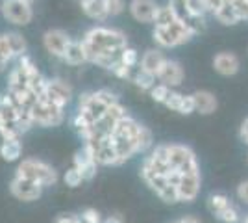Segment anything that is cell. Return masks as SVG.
<instances>
[{
	"instance_id": "41",
	"label": "cell",
	"mask_w": 248,
	"mask_h": 223,
	"mask_svg": "<svg viewBox=\"0 0 248 223\" xmlns=\"http://www.w3.org/2000/svg\"><path fill=\"white\" fill-rule=\"evenodd\" d=\"M176 223H200V222H198L195 216H184L182 220H178Z\"/></svg>"
},
{
	"instance_id": "24",
	"label": "cell",
	"mask_w": 248,
	"mask_h": 223,
	"mask_svg": "<svg viewBox=\"0 0 248 223\" xmlns=\"http://www.w3.org/2000/svg\"><path fill=\"white\" fill-rule=\"evenodd\" d=\"M176 21H178V17H176V13L172 11V8H170L169 4H167V6H159L157 15H155V19H154L155 26H159V28H167V26L174 24Z\"/></svg>"
},
{
	"instance_id": "33",
	"label": "cell",
	"mask_w": 248,
	"mask_h": 223,
	"mask_svg": "<svg viewBox=\"0 0 248 223\" xmlns=\"http://www.w3.org/2000/svg\"><path fill=\"white\" fill-rule=\"evenodd\" d=\"M184 97L182 93H178V91H172L170 93V97L167 99L165 106L169 108V110H172V112H178L180 114V108H182V103H184Z\"/></svg>"
},
{
	"instance_id": "15",
	"label": "cell",
	"mask_w": 248,
	"mask_h": 223,
	"mask_svg": "<svg viewBox=\"0 0 248 223\" xmlns=\"http://www.w3.org/2000/svg\"><path fill=\"white\" fill-rule=\"evenodd\" d=\"M213 69L218 74H222V76H233V74L239 73L241 62H239L237 54L224 51V52L215 54V58H213Z\"/></svg>"
},
{
	"instance_id": "28",
	"label": "cell",
	"mask_w": 248,
	"mask_h": 223,
	"mask_svg": "<svg viewBox=\"0 0 248 223\" xmlns=\"http://www.w3.org/2000/svg\"><path fill=\"white\" fill-rule=\"evenodd\" d=\"M170 93H172V89L165 84H155L154 87L150 89V97H152V101L159 103V104H165L167 99L170 97Z\"/></svg>"
},
{
	"instance_id": "34",
	"label": "cell",
	"mask_w": 248,
	"mask_h": 223,
	"mask_svg": "<svg viewBox=\"0 0 248 223\" xmlns=\"http://www.w3.org/2000/svg\"><path fill=\"white\" fill-rule=\"evenodd\" d=\"M109 15H121L124 11V0H104Z\"/></svg>"
},
{
	"instance_id": "12",
	"label": "cell",
	"mask_w": 248,
	"mask_h": 223,
	"mask_svg": "<svg viewBox=\"0 0 248 223\" xmlns=\"http://www.w3.org/2000/svg\"><path fill=\"white\" fill-rule=\"evenodd\" d=\"M71 41H73V39L63 32V30H48V32H45V35H43V45H45V49H46L52 56H56V58H63V56H65V51H67V47L71 45Z\"/></svg>"
},
{
	"instance_id": "4",
	"label": "cell",
	"mask_w": 248,
	"mask_h": 223,
	"mask_svg": "<svg viewBox=\"0 0 248 223\" xmlns=\"http://www.w3.org/2000/svg\"><path fill=\"white\" fill-rule=\"evenodd\" d=\"M191 37H195V34L187 28L186 24H182L180 21H176L174 24L167 26V28H154V39L159 47L165 49H172V47H180L191 41Z\"/></svg>"
},
{
	"instance_id": "22",
	"label": "cell",
	"mask_w": 248,
	"mask_h": 223,
	"mask_svg": "<svg viewBox=\"0 0 248 223\" xmlns=\"http://www.w3.org/2000/svg\"><path fill=\"white\" fill-rule=\"evenodd\" d=\"M63 60H65L69 65L85 64V62H87V54H85V51H83L82 41H71V45H69L67 51H65Z\"/></svg>"
},
{
	"instance_id": "8",
	"label": "cell",
	"mask_w": 248,
	"mask_h": 223,
	"mask_svg": "<svg viewBox=\"0 0 248 223\" xmlns=\"http://www.w3.org/2000/svg\"><path fill=\"white\" fill-rule=\"evenodd\" d=\"M169 6H170L172 11L176 13L178 21L182 22V24H186L187 28L195 34V35H197V34H202L206 30V17H197V15H193L191 11L187 10L186 0H169Z\"/></svg>"
},
{
	"instance_id": "11",
	"label": "cell",
	"mask_w": 248,
	"mask_h": 223,
	"mask_svg": "<svg viewBox=\"0 0 248 223\" xmlns=\"http://www.w3.org/2000/svg\"><path fill=\"white\" fill-rule=\"evenodd\" d=\"M73 166L82 173L83 181H91L94 175H96V170H98V164L94 160L93 151L87 147V145H83L82 149H78L74 153Z\"/></svg>"
},
{
	"instance_id": "3",
	"label": "cell",
	"mask_w": 248,
	"mask_h": 223,
	"mask_svg": "<svg viewBox=\"0 0 248 223\" xmlns=\"http://www.w3.org/2000/svg\"><path fill=\"white\" fill-rule=\"evenodd\" d=\"M169 149V164L170 168L180 171L182 175H200V166L191 147L182 143H167Z\"/></svg>"
},
{
	"instance_id": "39",
	"label": "cell",
	"mask_w": 248,
	"mask_h": 223,
	"mask_svg": "<svg viewBox=\"0 0 248 223\" xmlns=\"http://www.w3.org/2000/svg\"><path fill=\"white\" fill-rule=\"evenodd\" d=\"M54 223H82V220H80V214H60Z\"/></svg>"
},
{
	"instance_id": "31",
	"label": "cell",
	"mask_w": 248,
	"mask_h": 223,
	"mask_svg": "<svg viewBox=\"0 0 248 223\" xmlns=\"http://www.w3.org/2000/svg\"><path fill=\"white\" fill-rule=\"evenodd\" d=\"M63 181H65V184H67V186H71V188H78V186L83 182V177H82V173L76 170L74 166H71L69 170L65 171Z\"/></svg>"
},
{
	"instance_id": "23",
	"label": "cell",
	"mask_w": 248,
	"mask_h": 223,
	"mask_svg": "<svg viewBox=\"0 0 248 223\" xmlns=\"http://www.w3.org/2000/svg\"><path fill=\"white\" fill-rule=\"evenodd\" d=\"M215 19H217L220 24H224V26H233V24H237V22L243 21L241 15L237 13V10L233 8V4H230L228 0H226V4L215 13Z\"/></svg>"
},
{
	"instance_id": "17",
	"label": "cell",
	"mask_w": 248,
	"mask_h": 223,
	"mask_svg": "<svg viewBox=\"0 0 248 223\" xmlns=\"http://www.w3.org/2000/svg\"><path fill=\"white\" fill-rule=\"evenodd\" d=\"M193 99H195V112H198L200 116H211L218 106L217 97L213 95L211 91H206V89L195 91Z\"/></svg>"
},
{
	"instance_id": "45",
	"label": "cell",
	"mask_w": 248,
	"mask_h": 223,
	"mask_svg": "<svg viewBox=\"0 0 248 223\" xmlns=\"http://www.w3.org/2000/svg\"><path fill=\"white\" fill-rule=\"evenodd\" d=\"M243 223H248V216H247V218H245V222H243Z\"/></svg>"
},
{
	"instance_id": "7",
	"label": "cell",
	"mask_w": 248,
	"mask_h": 223,
	"mask_svg": "<svg viewBox=\"0 0 248 223\" xmlns=\"http://www.w3.org/2000/svg\"><path fill=\"white\" fill-rule=\"evenodd\" d=\"M43 188L41 184L33 181H28V179H22V177H13L10 182V193L19 199V201H37L43 195Z\"/></svg>"
},
{
	"instance_id": "13",
	"label": "cell",
	"mask_w": 248,
	"mask_h": 223,
	"mask_svg": "<svg viewBox=\"0 0 248 223\" xmlns=\"http://www.w3.org/2000/svg\"><path fill=\"white\" fill-rule=\"evenodd\" d=\"M159 6L155 0H132L130 2V13L135 21L139 22H154Z\"/></svg>"
},
{
	"instance_id": "2",
	"label": "cell",
	"mask_w": 248,
	"mask_h": 223,
	"mask_svg": "<svg viewBox=\"0 0 248 223\" xmlns=\"http://www.w3.org/2000/svg\"><path fill=\"white\" fill-rule=\"evenodd\" d=\"M15 175L22 177V179H28V181L37 182V184H41L43 188L54 186L58 182V171L54 170L52 166H48L46 162L37 158H24L17 166Z\"/></svg>"
},
{
	"instance_id": "40",
	"label": "cell",
	"mask_w": 248,
	"mask_h": 223,
	"mask_svg": "<svg viewBox=\"0 0 248 223\" xmlns=\"http://www.w3.org/2000/svg\"><path fill=\"white\" fill-rule=\"evenodd\" d=\"M239 136H241V139L245 141V143H248V117L243 121V125H241V130H239Z\"/></svg>"
},
{
	"instance_id": "5",
	"label": "cell",
	"mask_w": 248,
	"mask_h": 223,
	"mask_svg": "<svg viewBox=\"0 0 248 223\" xmlns=\"http://www.w3.org/2000/svg\"><path fill=\"white\" fill-rule=\"evenodd\" d=\"M30 117L33 121V125H39V127H58L63 123V108L54 106L50 104L46 99L37 101L33 106L30 108Z\"/></svg>"
},
{
	"instance_id": "14",
	"label": "cell",
	"mask_w": 248,
	"mask_h": 223,
	"mask_svg": "<svg viewBox=\"0 0 248 223\" xmlns=\"http://www.w3.org/2000/svg\"><path fill=\"white\" fill-rule=\"evenodd\" d=\"M157 80H159V84L176 87L184 82V67L174 60H165L163 67L157 73Z\"/></svg>"
},
{
	"instance_id": "38",
	"label": "cell",
	"mask_w": 248,
	"mask_h": 223,
	"mask_svg": "<svg viewBox=\"0 0 248 223\" xmlns=\"http://www.w3.org/2000/svg\"><path fill=\"white\" fill-rule=\"evenodd\" d=\"M235 195H237V199L243 205H248V181H243L239 184L237 190H235Z\"/></svg>"
},
{
	"instance_id": "9",
	"label": "cell",
	"mask_w": 248,
	"mask_h": 223,
	"mask_svg": "<svg viewBox=\"0 0 248 223\" xmlns=\"http://www.w3.org/2000/svg\"><path fill=\"white\" fill-rule=\"evenodd\" d=\"M106 110H108V106H106L102 101L98 99L96 91H93V93H83V95L80 97L78 114L85 117L91 125H94V123H96V121L106 114Z\"/></svg>"
},
{
	"instance_id": "43",
	"label": "cell",
	"mask_w": 248,
	"mask_h": 223,
	"mask_svg": "<svg viewBox=\"0 0 248 223\" xmlns=\"http://www.w3.org/2000/svg\"><path fill=\"white\" fill-rule=\"evenodd\" d=\"M8 62H10V60H6V58H4L2 54H0V73H4V69H6Z\"/></svg>"
},
{
	"instance_id": "18",
	"label": "cell",
	"mask_w": 248,
	"mask_h": 223,
	"mask_svg": "<svg viewBox=\"0 0 248 223\" xmlns=\"http://www.w3.org/2000/svg\"><path fill=\"white\" fill-rule=\"evenodd\" d=\"M165 56H163V52L161 51H157V49H150V51H146L143 56H141V67L145 69V71H148L150 74H154L155 78H157V73H159V69L163 67V64H165Z\"/></svg>"
},
{
	"instance_id": "21",
	"label": "cell",
	"mask_w": 248,
	"mask_h": 223,
	"mask_svg": "<svg viewBox=\"0 0 248 223\" xmlns=\"http://www.w3.org/2000/svg\"><path fill=\"white\" fill-rule=\"evenodd\" d=\"M22 154V143L21 138H10L2 139L0 143V156L6 162H17Z\"/></svg>"
},
{
	"instance_id": "36",
	"label": "cell",
	"mask_w": 248,
	"mask_h": 223,
	"mask_svg": "<svg viewBox=\"0 0 248 223\" xmlns=\"http://www.w3.org/2000/svg\"><path fill=\"white\" fill-rule=\"evenodd\" d=\"M193 112H195V99H193V95H186L182 108H180V114L182 116H191Z\"/></svg>"
},
{
	"instance_id": "16",
	"label": "cell",
	"mask_w": 248,
	"mask_h": 223,
	"mask_svg": "<svg viewBox=\"0 0 248 223\" xmlns=\"http://www.w3.org/2000/svg\"><path fill=\"white\" fill-rule=\"evenodd\" d=\"M200 175H182V182L176 188L180 203H193L200 193Z\"/></svg>"
},
{
	"instance_id": "1",
	"label": "cell",
	"mask_w": 248,
	"mask_h": 223,
	"mask_svg": "<svg viewBox=\"0 0 248 223\" xmlns=\"http://www.w3.org/2000/svg\"><path fill=\"white\" fill-rule=\"evenodd\" d=\"M87 62L109 69L121 58V52L128 47V39L121 30L96 26L91 28L82 39Z\"/></svg>"
},
{
	"instance_id": "29",
	"label": "cell",
	"mask_w": 248,
	"mask_h": 223,
	"mask_svg": "<svg viewBox=\"0 0 248 223\" xmlns=\"http://www.w3.org/2000/svg\"><path fill=\"white\" fill-rule=\"evenodd\" d=\"M154 145V138H152V132L146 127L141 128V134L137 138V154L139 153H146L148 149Z\"/></svg>"
},
{
	"instance_id": "26",
	"label": "cell",
	"mask_w": 248,
	"mask_h": 223,
	"mask_svg": "<svg viewBox=\"0 0 248 223\" xmlns=\"http://www.w3.org/2000/svg\"><path fill=\"white\" fill-rule=\"evenodd\" d=\"M230 205H232V201H230V197L224 195V193H213V195H209V199H207V208L211 210L213 216L218 214L220 210H224Z\"/></svg>"
},
{
	"instance_id": "42",
	"label": "cell",
	"mask_w": 248,
	"mask_h": 223,
	"mask_svg": "<svg viewBox=\"0 0 248 223\" xmlns=\"http://www.w3.org/2000/svg\"><path fill=\"white\" fill-rule=\"evenodd\" d=\"M102 223H123V220H121L119 216H109V218H106Z\"/></svg>"
},
{
	"instance_id": "6",
	"label": "cell",
	"mask_w": 248,
	"mask_h": 223,
	"mask_svg": "<svg viewBox=\"0 0 248 223\" xmlns=\"http://www.w3.org/2000/svg\"><path fill=\"white\" fill-rule=\"evenodd\" d=\"M0 10H2V15L8 21L17 24V26H26L33 19L31 4H26L22 0H4L2 6H0Z\"/></svg>"
},
{
	"instance_id": "32",
	"label": "cell",
	"mask_w": 248,
	"mask_h": 223,
	"mask_svg": "<svg viewBox=\"0 0 248 223\" xmlns=\"http://www.w3.org/2000/svg\"><path fill=\"white\" fill-rule=\"evenodd\" d=\"M80 220H82V223H102L104 222V218L100 216V212H98L96 208H85V210H82Z\"/></svg>"
},
{
	"instance_id": "30",
	"label": "cell",
	"mask_w": 248,
	"mask_h": 223,
	"mask_svg": "<svg viewBox=\"0 0 248 223\" xmlns=\"http://www.w3.org/2000/svg\"><path fill=\"white\" fill-rule=\"evenodd\" d=\"M121 62H123L126 67H137V65L141 64V60H139V52L132 49V47H126L123 52H121Z\"/></svg>"
},
{
	"instance_id": "20",
	"label": "cell",
	"mask_w": 248,
	"mask_h": 223,
	"mask_svg": "<svg viewBox=\"0 0 248 223\" xmlns=\"http://www.w3.org/2000/svg\"><path fill=\"white\" fill-rule=\"evenodd\" d=\"M128 80L134 82L137 87L145 89V91H150V89L155 86V76L154 74H150L148 71H145L141 65H137V67H132V69H130Z\"/></svg>"
},
{
	"instance_id": "35",
	"label": "cell",
	"mask_w": 248,
	"mask_h": 223,
	"mask_svg": "<svg viewBox=\"0 0 248 223\" xmlns=\"http://www.w3.org/2000/svg\"><path fill=\"white\" fill-rule=\"evenodd\" d=\"M0 54L6 58V60H13L15 56L11 52V47L10 43H8V35L6 34H0Z\"/></svg>"
},
{
	"instance_id": "27",
	"label": "cell",
	"mask_w": 248,
	"mask_h": 223,
	"mask_svg": "<svg viewBox=\"0 0 248 223\" xmlns=\"http://www.w3.org/2000/svg\"><path fill=\"white\" fill-rule=\"evenodd\" d=\"M215 218L222 223H239L241 222V214H239L237 206H235L233 203H232L230 206H226L224 210H220L218 214H215Z\"/></svg>"
},
{
	"instance_id": "46",
	"label": "cell",
	"mask_w": 248,
	"mask_h": 223,
	"mask_svg": "<svg viewBox=\"0 0 248 223\" xmlns=\"http://www.w3.org/2000/svg\"><path fill=\"white\" fill-rule=\"evenodd\" d=\"M172 223H176V222H172Z\"/></svg>"
},
{
	"instance_id": "10",
	"label": "cell",
	"mask_w": 248,
	"mask_h": 223,
	"mask_svg": "<svg viewBox=\"0 0 248 223\" xmlns=\"http://www.w3.org/2000/svg\"><path fill=\"white\" fill-rule=\"evenodd\" d=\"M45 99H46L50 104H54V106L65 108V104H69L71 99H73V87L67 84L65 80H60V78L48 80Z\"/></svg>"
},
{
	"instance_id": "44",
	"label": "cell",
	"mask_w": 248,
	"mask_h": 223,
	"mask_svg": "<svg viewBox=\"0 0 248 223\" xmlns=\"http://www.w3.org/2000/svg\"><path fill=\"white\" fill-rule=\"evenodd\" d=\"M22 2H26V4H33V0H22Z\"/></svg>"
},
{
	"instance_id": "25",
	"label": "cell",
	"mask_w": 248,
	"mask_h": 223,
	"mask_svg": "<svg viewBox=\"0 0 248 223\" xmlns=\"http://www.w3.org/2000/svg\"><path fill=\"white\" fill-rule=\"evenodd\" d=\"M8 35V43H10V47H11V52H13V56L17 58H21V56H24V52H26V39L22 37L21 34H17V32H8L6 34Z\"/></svg>"
},
{
	"instance_id": "37",
	"label": "cell",
	"mask_w": 248,
	"mask_h": 223,
	"mask_svg": "<svg viewBox=\"0 0 248 223\" xmlns=\"http://www.w3.org/2000/svg\"><path fill=\"white\" fill-rule=\"evenodd\" d=\"M202 4H204V8H206V11H209V13H217L224 4H226V0H202Z\"/></svg>"
},
{
	"instance_id": "19",
	"label": "cell",
	"mask_w": 248,
	"mask_h": 223,
	"mask_svg": "<svg viewBox=\"0 0 248 223\" xmlns=\"http://www.w3.org/2000/svg\"><path fill=\"white\" fill-rule=\"evenodd\" d=\"M82 11L93 21H106L109 17L108 8H106V2L104 0H82L80 2Z\"/></svg>"
}]
</instances>
